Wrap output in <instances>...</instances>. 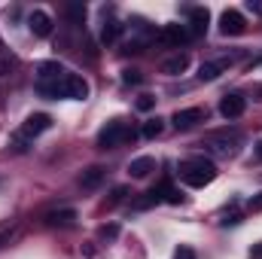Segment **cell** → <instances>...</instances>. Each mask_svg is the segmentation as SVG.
Returning <instances> with one entry per match:
<instances>
[{
  "instance_id": "obj_1",
  "label": "cell",
  "mask_w": 262,
  "mask_h": 259,
  "mask_svg": "<svg viewBox=\"0 0 262 259\" xmlns=\"http://www.w3.org/2000/svg\"><path fill=\"white\" fill-rule=\"evenodd\" d=\"M241 143H244V134H241V131L223 128V131H210V134H204L198 146H204V153L213 156V159H232V156H238Z\"/></svg>"
},
{
  "instance_id": "obj_2",
  "label": "cell",
  "mask_w": 262,
  "mask_h": 259,
  "mask_svg": "<svg viewBox=\"0 0 262 259\" xmlns=\"http://www.w3.org/2000/svg\"><path fill=\"white\" fill-rule=\"evenodd\" d=\"M37 89L46 98H67V101H85L89 98V82L79 73H70V70L55 82H40Z\"/></svg>"
},
{
  "instance_id": "obj_3",
  "label": "cell",
  "mask_w": 262,
  "mask_h": 259,
  "mask_svg": "<svg viewBox=\"0 0 262 259\" xmlns=\"http://www.w3.org/2000/svg\"><path fill=\"white\" fill-rule=\"evenodd\" d=\"M180 180L186 183V186H207V183H213L216 180V165L210 162V159H204V156H192V159H183L180 162Z\"/></svg>"
},
{
  "instance_id": "obj_4",
  "label": "cell",
  "mask_w": 262,
  "mask_h": 259,
  "mask_svg": "<svg viewBox=\"0 0 262 259\" xmlns=\"http://www.w3.org/2000/svg\"><path fill=\"white\" fill-rule=\"evenodd\" d=\"M134 140V131H131L128 122H122V119H113V122H107L101 134H98V146L101 149H113V146H122V143H128Z\"/></svg>"
},
{
  "instance_id": "obj_5",
  "label": "cell",
  "mask_w": 262,
  "mask_h": 259,
  "mask_svg": "<svg viewBox=\"0 0 262 259\" xmlns=\"http://www.w3.org/2000/svg\"><path fill=\"white\" fill-rule=\"evenodd\" d=\"M244 15L238 12V9H226L223 15H220V31L226 34V37H238V34H244Z\"/></svg>"
},
{
  "instance_id": "obj_6",
  "label": "cell",
  "mask_w": 262,
  "mask_h": 259,
  "mask_svg": "<svg viewBox=\"0 0 262 259\" xmlns=\"http://www.w3.org/2000/svg\"><path fill=\"white\" fill-rule=\"evenodd\" d=\"M52 128V116H46V113H34V116H28L25 119V125L18 131V137H37V134H43V131Z\"/></svg>"
},
{
  "instance_id": "obj_7",
  "label": "cell",
  "mask_w": 262,
  "mask_h": 259,
  "mask_svg": "<svg viewBox=\"0 0 262 259\" xmlns=\"http://www.w3.org/2000/svg\"><path fill=\"white\" fill-rule=\"evenodd\" d=\"M244 110H247V98H241V95H223V101H220V113L226 116V119H238V116H244Z\"/></svg>"
},
{
  "instance_id": "obj_8",
  "label": "cell",
  "mask_w": 262,
  "mask_h": 259,
  "mask_svg": "<svg viewBox=\"0 0 262 259\" xmlns=\"http://www.w3.org/2000/svg\"><path fill=\"white\" fill-rule=\"evenodd\" d=\"M28 28H31L34 37H49V34H52V15L43 12V9H34V12L28 15Z\"/></svg>"
},
{
  "instance_id": "obj_9",
  "label": "cell",
  "mask_w": 262,
  "mask_h": 259,
  "mask_svg": "<svg viewBox=\"0 0 262 259\" xmlns=\"http://www.w3.org/2000/svg\"><path fill=\"white\" fill-rule=\"evenodd\" d=\"M232 61H235L232 55H229V58H216V61H204V64L198 67V79H201V82H213L223 70L232 67Z\"/></svg>"
},
{
  "instance_id": "obj_10",
  "label": "cell",
  "mask_w": 262,
  "mask_h": 259,
  "mask_svg": "<svg viewBox=\"0 0 262 259\" xmlns=\"http://www.w3.org/2000/svg\"><path fill=\"white\" fill-rule=\"evenodd\" d=\"M204 119H207V113H204L201 107H186V110H177L171 122H174L177 128H192V125L204 122Z\"/></svg>"
},
{
  "instance_id": "obj_11",
  "label": "cell",
  "mask_w": 262,
  "mask_h": 259,
  "mask_svg": "<svg viewBox=\"0 0 262 259\" xmlns=\"http://www.w3.org/2000/svg\"><path fill=\"white\" fill-rule=\"evenodd\" d=\"M156 37H159L162 43H168V46H180V43L189 40V28H186V25H168V28H162Z\"/></svg>"
},
{
  "instance_id": "obj_12",
  "label": "cell",
  "mask_w": 262,
  "mask_h": 259,
  "mask_svg": "<svg viewBox=\"0 0 262 259\" xmlns=\"http://www.w3.org/2000/svg\"><path fill=\"white\" fill-rule=\"evenodd\" d=\"M207 21H210V12L204 6H192L189 9V37H198L207 31Z\"/></svg>"
},
{
  "instance_id": "obj_13",
  "label": "cell",
  "mask_w": 262,
  "mask_h": 259,
  "mask_svg": "<svg viewBox=\"0 0 262 259\" xmlns=\"http://www.w3.org/2000/svg\"><path fill=\"white\" fill-rule=\"evenodd\" d=\"M186 67H189V55H186V52H177V55L165 58V64H162V70H165L168 76H180V73H183Z\"/></svg>"
},
{
  "instance_id": "obj_14",
  "label": "cell",
  "mask_w": 262,
  "mask_h": 259,
  "mask_svg": "<svg viewBox=\"0 0 262 259\" xmlns=\"http://www.w3.org/2000/svg\"><path fill=\"white\" fill-rule=\"evenodd\" d=\"M37 73H40V82H55V79H61L67 73V67L58 64V61H43Z\"/></svg>"
},
{
  "instance_id": "obj_15",
  "label": "cell",
  "mask_w": 262,
  "mask_h": 259,
  "mask_svg": "<svg viewBox=\"0 0 262 259\" xmlns=\"http://www.w3.org/2000/svg\"><path fill=\"white\" fill-rule=\"evenodd\" d=\"M149 171H156V159H152V156H140V159H134V162L128 165V174L131 177H137V180L146 177Z\"/></svg>"
},
{
  "instance_id": "obj_16",
  "label": "cell",
  "mask_w": 262,
  "mask_h": 259,
  "mask_svg": "<svg viewBox=\"0 0 262 259\" xmlns=\"http://www.w3.org/2000/svg\"><path fill=\"white\" fill-rule=\"evenodd\" d=\"M104 183V168H89V171H82V177H79V186L82 189H98Z\"/></svg>"
},
{
  "instance_id": "obj_17",
  "label": "cell",
  "mask_w": 262,
  "mask_h": 259,
  "mask_svg": "<svg viewBox=\"0 0 262 259\" xmlns=\"http://www.w3.org/2000/svg\"><path fill=\"white\" fill-rule=\"evenodd\" d=\"M152 195H156L159 201H168V204H180V201H183V195L177 192V189H174L168 180H165V183H159V186L152 189Z\"/></svg>"
},
{
  "instance_id": "obj_18",
  "label": "cell",
  "mask_w": 262,
  "mask_h": 259,
  "mask_svg": "<svg viewBox=\"0 0 262 259\" xmlns=\"http://www.w3.org/2000/svg\"><path fill=\"white\" fill-rule=\"evenodd\" d=\"M73 220H76V210H52V213H46V226H73Z\"/></svg>"
},
{
  "instance_id": "obj_19",
  "label": "cell",
  "mask_w": 262,
  "mask_h": 259,
  "mask_svg": "<svg viewBox=\"0 0 262 259\" xmlns=\"http://www.w3.org/2000/svg\"><path fill=\"white\" fill-rule=\"evenodd\" d=\"M15 232H18V223H15V220H3V223H0V247H6V244L15 238Z\"/></svg>"
},
{
  "instance_id": "obj_20",
  "label": "cell",
  "mask_w": 262,
  "mask_h": 259,
  "mask_svg": "<svg viewBox=\"0 0 262 259\" xmlns=\"http://www.w3.org/2000/svg\"><path fill=\"white\" fill-rule=\"evenodd\" d=\"M119 34H122V25H119V21H107V25H104V31H101V40L110 46V43H116V40H119Z\"/></svg>"
},
{
  "instance_id": "obj_21",
  "label": "cell",
  "mask_w": 262,
  "mask_h": 259,
  "mask_svg": "<svg viewBox=\"0 0 262 259\" xmlns=\"http://www.w3.org/2000/svg\"><path fill=\"white\" fill-rule=\"evenodd\" d=\"M162 128H165V125H162V119H149V122H143V131H140V134L152 140V137H159V134H162Z\"/></svg>"
},
{
  "instance_id": "obj_22",
  "label": "cell",
  "mask_w": 262,
  "mask_h": 259,
  "mask_svg": "<svg viewBox=\"0 0 262 259\" xmlns=\"http://www.w3.org/2000/svg\"><path fill=\"white\" fill-rule=\"evenodd\" d=\"M67 15H70L76 25H82V18H85V6H82V3H70V6H67Z\"/></svg>"
},
{
  "instance_id": "obj_23",
  "label": "cell",
  "mask_w": 262,
  "mask_h": 259,
  "mask_svg": "<svg viewBox=\"0 0 262 259\" xmlns=\"http://www.w3.org/2000/svg\"><path fill=\"white\" fill-rule=\"evenodd\" d=\"M152 104H156V98H149V95H140V101H137V110H152Z\"/></svg>"
},
{
  "instance_id": "obj_24",
  "label": "cell",
  "mask_w": 262,
  "mask_h": 259,
  "mask_svg": "<svg viewBox=\"0 0 262 259\" xmlns=\"http://www.w3.org/2000/svg\"><path fill=\"white\" fill-rule=\"evenodd\" d=\"M174 259H195V250H192V247H177Z\"/></svg>"
},
{
  "instance_id": "obj_25",
  "label": "cell",
  "mask_w": 262,
  "mask_h": 259,
  "mask_svg": "<svg viewBox=\"0 0 262 259\" xmlns=\"http://www.w3.org/2000/svg\"><path fill=\"white\" fill-rule=\"evenodd\" d=\"M247 207H250V210H253V213H259V210H262V192H259V195H253V198H250V204H247Z\"/></svg>"
},
{
  "instance_id": "obj_26",
  "label": "cell",
  "mask_w": 262,
  "mask_h": 259,
  "mask_svg": "<svg viewBox=\"0 0 262 259\" xmlns=\"http://www.w3.org/2000/svg\"><path fill=\"white\" fill-rule=\"evenodd\" d=\"M122 79H125V82H134V85H137V82H140L143 76H140L137 70H125V76H122Z\"/></svg>"
},
{
  "instance_id": "obj_27",
  "label": "cell",
  "mask_w": 262,
  "mask_h": 259,
  "mask_svg": "<svg viewBox=\"0 0 262 259\" xmlns=\"http://www.w3.org/2000/svg\"><path fill=\"white\" fill-rule=\"evenodd\" d=\"M247 9H250L253 15H262V0H247Z\"/></svg>"
},
{
  "instance_id": "obj_28",
  "label": "cell",
  "mask_w": 262,
  "mask_h": 259,
  "mask_svg": "<svg viewBox=\"0 0 262 259\" xmlns=\"http://www.w3.org/2000/svg\"><path fill=\"white\" fill-rule=\"evenodd\" d=\"M116 232H119L116 226H104V229H101V238H116Z\"/></svg>"
},
{
  "instance_id": "obj_29",
  "label": "cell",
  "mask_w": 262,
  "mask_h": 259,
  "mask_svg": "<svg viewBox=\"0 0 262 259\" xmlns=\"http://www.w3.org/2000/svg\"><path fill=\"white\" fill-rule=\"evenodd\" d=\"M250 259H262V241H259V244H253V250H250Z\"/></svg>"
},
{
  "instance_id": "obj_30",
  "label": "cell",
  "mask_w": 262,
  "mask_h": 259,
  "mask_svg": "<svg viewBox=\"0 0 262 259\" xmlns=\"http://www.w3.org/2000/svg\"><path fill=\"white\" fill-rule=\"evenodd\" d=\"M253 153H256V159H259V162H262V140H259V143H256V149H253Z\"/></svg>"
}]
</instances>
